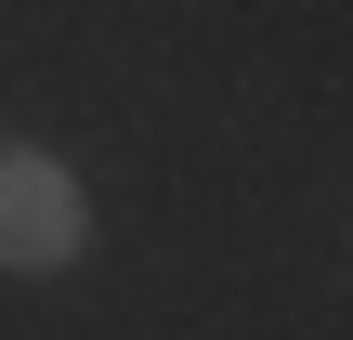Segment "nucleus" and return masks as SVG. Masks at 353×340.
Masks as SVG:
<instances>
[{
    "label": "nucleus",
    "instance_id": "nucleus-1",
    "mask_svg": "<svg viewBox=\"0 0 353 340\" xmlns=\"http://www.w3.org/2000/svg\"><path fill=\"white\" fill-rule=\"evenodd\" d=\"M92 249V197L52 144H0V275H65Z\"/></svg>",
    "mask_w": 353,
    "mask_h": 340
}]
</instances>
